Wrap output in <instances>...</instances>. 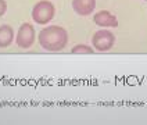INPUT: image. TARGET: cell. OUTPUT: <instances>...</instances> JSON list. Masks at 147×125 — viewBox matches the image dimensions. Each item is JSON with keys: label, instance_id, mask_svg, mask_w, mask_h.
<instances>
[{"label": "cell", "instance_id": "6da1fadb", "mask_svg": "<svg viewBox=\"0 0 147 125\" xmlns=\"http://www.w3.org/2000/svg\"><path fill=\"white\" fill-rule=\"evenodd\" d=\"M68 42V33L63 26L51 25L39 33V45L47 51H58L67 46Z\"/></svg>", "mask_w": 147, "mask_h": 125}, {"label": "cell", "instance_id": "7a4b0ae2", "mask_svg": "<svg viewBox=\"0 0 147 125\" xmlns=\"http://www.w3.org/2000/svg\"><path fill=\"white\" fill-rule=\"evenodd\" d=\"M54 14H56V8L49 0H42L39 3H36L32 8V18L38 24L50 22L54 18Z\"/></svg>", "mask_w": 147, "mask_h": 125}, {"label": "cell", "instance_id": "3957f363", "mask_svg": "<svg viewBox=\"0 0 147 125\" xmlns=\"http://www.w3.org/2000/svg\"><path fill=\"white\" fill-rule=\"evenodd\" d=\"M115 43V36L113 32L107 31V29H101L93 35L92 38V45L93 47L98 51H107L110 50Z\"/></svg>", "mask_w": 147, "mask_h": 125}, {"label": "cell", "instance_id": "277c9868", "mask_svg": "<svg viewBox=\"0 0 147 125\" xmlns=\"http://www.w3.org/2000/svg\"><path fill=\"white\" fill-rule=\"evenodd\" d=\"M17 45L22 49L31 47L35 42V28L31 24L25 22L20 26L18 33H17Z\"/></svg>", "mask_w": 147, "mask_h": 125}, {"label": "cell", "instance_id": "5b68a950", "mask_svg": "<svg viewBox=\"0 0 147 125\" xmlns=\"http://www.w3.org/2000/svg\"><path fill=\"white\" fill-rule=\"evenodd\" d=\"M72 8L79 16H89L96 8V0H72Z\"/></svg>", "mask_w": 147, "mask_h": 125}, {"label": "cell", "instance_id": "8992f818", "mask_svg": "<svg viewBox=\"0 0 147 125\" xmlns=\"http://www.w3.org/2000/svg\"><path fill=\"white\" fill-rule=\"evenodd\" d=\"M93 21H94V24L100 25V26H106V28H108V26H111V28L118 26V20H117V17L113 16L111 13L106 11V10L96 13V16L93 17Z\"/></svg>", "mask_w": 147, "mask_h": 125}, {"label": "cell", "instance_id": "52a82bcc", "mask_svg": "<svg viewBox=\"0 0 147 125\" xmlns=\"http://www.w3.org/2000/svg\"><path fill=\"white\" fill-rule=\"evenodd\" d=\"M14 39V31L10 25L0 26V47H8Z\"/></svg>", "mask_w": 147, "mask_h": 125}, {"label": "cell", "instance_id": "ba28073f", "mask_svg": "<svg viewBox=\"0 0 147 125\" xmlns=\"http://www.w3.org/2000/svg\"><path fill=\"white\" fill-rule=\"evenodd\" d=\"M71 53H74V54H93L94 49L88 45H76L71 49Z\"/></svg>", "mask_w": 147, "mask_h": 125}, {"label": "cell", "instance_id": "9c48e42d", "mask_svg": "<svg viewBox=\"0 0 147 125\" xmlns=\"http://www.w3.org/2000/svg\"><path fill=\"white\" fill-rule=\"evenodd\" d=\"M7 11V4L4 0H0V17L4 16V13Z\"/></svg>", "mask_w": 147, "mask_h": 125}]
</instances>
